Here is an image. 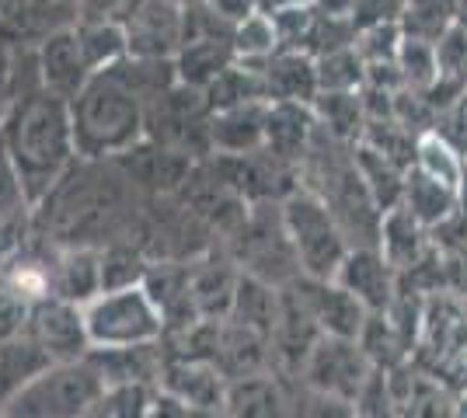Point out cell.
Masks as SVG:
<instances>
[{"label": "cell", "mask_w": 467, "mask_h": 418, "mask_svg": "<svg viewBox=\"0 0 467 418\" xmlns=\"http://www.w3.org/2000/svg\"><path fill=\"white\" fill-rule=\"evenodd\" d=\"M143 206L116 160H78L32 209V227L57 248H105L112 240H137Z\"/></svg>", "instance_id": "6da1fadb"}, {"label": "cell", "mask_w": 467, "mask_h": 418, "mask_svg": "<svg viewBox=\"0 0 467 418\" xmlns=\"http://www.w3.org/2000/svg\"><path fill=\"white\" fill-rule=\"evenodd\" d=\"M0 147L15 164L25 196L36 209L80 160L78 143H74V122H70V101L57 98L49 91H36L28 98L11 101L0 129Z\"/></svg>", "instance_id": "7a4b0ae2"}, {"label": "cell", "mask_w": 467, "mask_h": 418, "mask_svg": "<svg viewBox=\"0 0 467 418\" xmlns=\"http://www.w3.org/2000/svg\"><path fill=\"white\" fill-rule=\"evenodd\" d=\"M80 160H119L147 139V108L112 74H95L70 101Z\"/></svg>", "instance_id": "3957f363"}, {"label": "cell", "mask_w": 467, "mask_h": 418, "mask_svg": "<svg viewBox=\"0 0 467 418\" xmlns=\"http://www.w3.org/2000/svg\"><path fill=\"white\" fill-rule=\"evenodd\" d=\"M105 398V380L91 359L53 362L0 408V418H88Z\"/></svg>", "instance_id": "277c9868"}, {"label": "cell", "mask_w": 467, "mask_h": 418, "mask_svg": "<svg viewBox=\"0 0 467 418\" xmlns=\"http://www.w3.org/2000/svg\"><path fill=\"white\" fill-rule=\"evenodd\" d=\"M279 217L293 244V255L300 261V276L335 279L342 259L349 255V240L342 234L331 209L314 196L311 189H296L279 202Z\"/></svg>", "instance_id": "5b68a950"}, {"label": "cell", "mask_w": 467, "mask_h": 418, "mask_svg": "<svg viewBox=\"0 0 467 418\" xmlns=\"http://www.w3.org/2000/svg\"><path fill=\"white\" fill-rule=\"evenodd\" d=\"M84 324H88L91 352L95 349L154 345L164 339V318L143 286L98 293L91 303H84Z\"/></svg>", "instance_id": "8992f818"}, {"label": "cell", "mask_w": 467, "mask_h": 418, "mask_svg": "<svg viewBox=\"0 0 467 418\" xmlns=\"http://www.w3.org/2000/svg\"><path fill=\"white\" fill-rule=\"evenodd\" d=\"M373 373L377 370H373V362L367 359V352L359 349V342L328 339L325 335V339L314 345V352L307 356L300 377L293 380V383H304V387H311L317 394H328V398L356 404Z\"/></svg>", "instance_id": "52a82bcc"}, {"label": "cell", "mask_w": 467, "mask_h": 418, "mask_svg": "<svg viewBox=\"0 0 467 418\" xmlns=\"http://www.w3.org/2000/svg\"><path fill=\"white\" fill-rule=\"evenodd\" d=\"M25 335L53 362H80L91 356V339L84 324V307L59 297L36 300L25 318Z\"/></svg>", "instance_id": "ba28073f"}, {"label": "cell", "mask_w": 467, "mask_h": 418, "mask_svg": "<svg viewBox=\"0 0 467 418\" xmlns=\"http://www.w3.org/2000/svg\"><path fill=\"white\" fill-rule=\"evenodd\" d=\"M80 0H0V46L36 49L49 36L78 28Z\"/></svg>", "instance_id": "9c48e42d"}, {"label": "cell", "mask_w": 467, "mask_h": 418, "mask_svg": "<svg viewBox=\"0 0 467 418\" xmlns=\"http://www.w3.org/2000/svg\"><path fill=\"white\" fill-rule=\"evenodd\" d=\"M122 28L130 39V56L175 60L185 46V7L175 0H140Z\"/></svg>", "instance_id": "30bf717a"}, {"label": "cell", "mask_w": 467, "mask_h": 418, "mask_svg": "<svg viewBox=\"0 0 467 418\" xmlns=\"http://www.w3.org/2000/svg\"><path fill=\"white\" fill-rule=\"evenodd\" d=\"M296 297L304 300V307L311 311V318L317 321L321 335L328 339H349L359 342L363 328H367V307L356 297H349L335 279H307L300 276L293 282Z\"/></svg>", "instance_id": "8fae6325"}, {"label": "cell", "mask_w": 467, "mask_h": 418, "mask_svg": "<svg viewBox=\"0 0 467 418\" xmlns=\"http://www.w3.org/2000/svg\"><path fill=\"white\" fill-rule=\"evenodd\" d=\"M335 282L349 297L359 300L367 314H384L401 290V276L390 269V261L377 248H349V255L335 272Z\"/></svg>", "instance_id": "7c38bea8"}, {"label": "cell", "mask_w": 467, "mask_h": 418, "mask_svg": "<svg viewBox=\"0 0 467 418\" xmlns=\"http://www.w3.org/2000/svg\"><path fill=\"white\" fill-rule=\"evenodd\" d=\"M192 272V303L202 321H227L234 307V293L241 282V265L231 259L223 244L206 251L202 259L189 261Z\"/></svg>", "instance_id": "4fadbf2b"}, {"label": "cell", "mask_w": 467, "mask_h": 418, "mask_svg": "<svg viewBox=\"0 0 467 418\" xmlns=\"http://www.w3.org/2000/svg\"><path fill=\"white\" fill-rule=\"evenodd\" d=\"M36 63H39L42 91L57 95L63 101H74L84 91V84L91 80V70L84 63L78 42V28H67L59 36H49L36 46Z\"/></svg>", "instance_id": "5bb4252c"}, {"label": "cell", "mask_w": 467, "mask_h": 418, "mask_svg": "<svg viewBox=\"0 0 467 418\" xmlns=\"http://www.w3.org/2000/svg\"><path fill=\"white\" fill-rule=\"evenodd\" d=\"M213 366L227 383L248 377H262V373H275L273 370V345L265 335L248 331L234 321L220 324V339H216V356Z\"/></svg>", "instance_id": "9a60e30c"}, {"label": "cell", "mask_w": 467, "mask_h": 418, "mask_svg": "<svg viewBox=\"0 0 467 418\" xmlns=\"http://www.w3.org/2000/svg\"><path fill=\"white\" fill-rule=\"evenodd\" d=\"M265 116L269 101H252L213 112L210 119V147L220 158H248L265 150Z\"/></svg>", "instance_id": "2e32d148"}, {"label": "cell", "mask_w": 467, "mask_h": 418, "mask_svg": "<svg viewBox=\"0 0 467 418\" xmlns=\"http://www.w3.org/2000/svg\"><path fill=\"white\" fill-rule=\"evenodd\" d=\"M317 137V119H314V105H290V101H269V116H265V150L273 158L286 160L293 168H300L307 150Z\"/></svg>", "instance_id": "e0dca14e"}, {"label": "cell", "mask_w": 467, "mask_h": 418, "mask_svg": "<svg viewBox=\"0 0 467 418\" xmlns=\"http://www.w3.org/2000/svg\"><path fill=\"white\" fill-rule=\"evenodd\" d=\"M98 293H101V248H53L49 297L84 307Z\"/></svg>", "instance_id": "ac0fdd59"}, {"label": "cell", "mask_w": 467, "mask_h": 418, "mask_svg": "<svg viewBox=\"0 0 467 418\" xmlns=\"http://www.w3.org/2000/svg\"><path fill=\"white\" fill-rule=\"evenodd\" d=\"M91 366L98 377L109 387H122V383H147V387H161L164 366H168V352L164 342L154 345H133V349H95L91 352Z\"/></svg>", "instance_id": "d6986e66"}, {"label": "cell", "mask_w": 467, "mask_h": 418, "mask_svg": "<svg viewBox=\"0 0 467 418\" xmlns=\"http://www.w3.org/2000/svg\"><path fill=\"white\" fill-rule=\"evenodd\" d=\"M161 391L168 398L182 401L185 408H223L227 398V380L220 377L213 362H195V359H168Z\"/></svg>", "instance_id": "ffe728a7"}, {"label": "cell", "mask_w": 467, "mask_h": 418, "mask_svg": "<svg viewBox=\"0 0 467 418\" xmlns=\"http://www.w3.org/2000/svg\"><path fill=\"white\" fill-rule=\"evenodd\" d=\"M265 77V98L290 101V105H314L321 87H317V66L311 53L300 49H279L275 56L262 66Z\"/></svg>", "instance_id": "44dd1931"}, {"label": "cell", "mask_w": 467, "mask_h": 418, "mask_svg": "<svg viewBox=\"0 0 467 418\" xmlns=\"http://www.w3.org/2000/svg\"><path fill=\"white\" fill-rule=\"evenodd\" d=\"M290 380L279 373H262L227 383L223 415L227 418H290Z\"/></svg>", "instance_id": "7402d4cb"}, {"label": "cell", "mask_w": 467, "mask_h": 418, "mask_svg": "<svg viewBox=\"0 0 467 418\" xmlns=\"http://www.w3.org/2000/svg\"><path fill=\"white\" fill-rule=\"evenodd\" d=\"M377 251H380V255L390 261V269L401 276V272H409L411 265H419V261L432 251V234H429L419 219L411 217L405 206H398V209L384 213V219H380Z\"/></svg>", "instance_id": "603a6c76"}, {"label": "cell", "mask_w": 467, "mask_h": 418, "mask_svg": "<svg viewBox=\"0 0 467 418\" xmlns=\"http://www.w3.org/2000/svg\"><path fill=\"white\" fill-rule=\"evenodd\" d=\"M279 311H283V290L273 286V282H262V279L241 272V282H237V293H234V307L231 318L234 324L248 328V331H258V335H273L275 321H279Z\"/></svg>", "instance_id": "cb8c5ba5"}, {"label": "cell", "mask_w": 467, "mask_h": 418, "mask_svg": "<svg viewBox=\"0 0 467 418\" xmlns=\"http://www.w3.org/2000/svg\"><path fill=\"white\" fill-rule=\"evenodd\" d=\"M49 366H53V359L46 356L25 331L15 339L0 342V408L18 391H25L39 373H46Z\"/></svg>", "instance_id": "d4e9b609"}, {"label": "cell", "mask_w": 467, "mask_h": 418, "mask_svg": "<svg viewBox=\"0 0 467 418\" xmlns=\"http://www.w3.org/2000/svg\"><path fill=\"white\" fill-rule=\"evenodd\" d=\"M234 63L237 56H234L231 42H185L175 56V77L182 87L206 91Z\"/></svg>", "instance_id": "484cf974"}, {"label": "cell", "mask_w": 467, "mask_h": 418, "mask_svg": "<svg viewBox=\"0 0 467 418\" xmlns=\"http://www.w3.org/2000/svg\"><path fill=\"white\" fill-rule=\"evenodd\" d=\"M352 160H356V171H359V178L367 185L370 199L377 202V209L380 213L398 209L401 199H405V178H409V171H401L388 158H380L367 143H356L352 147Z\"/></svg>", "instance_id": "4316f807"}, {"label": "cell", "mask_w": 467, "mask_h": 418, "mask_svg": "<svg viewBox=\"0 0 467 418\" xmlns=\"http://www.w3.org/2000/svg\"><path fill=\"white\" fill-rule=\"evenodd\" d=\"M314 119H317V129L325 137L342 143V147H356L363 139V129H367V112H363L359 91H349V95H317Z\"/></svg>", "instance_id": "83f0119b"}, {"label": "cell", "mask_w": 467, "mask_h": 418, "mask_svg": "<svg viewBox=\"0 0 467 418\" xmlns=\"http://www.w3.org/2000/svg\"><path fill=\"white\" fill-rule=\"evenodd\" d=\"M401 206L432 234L440 223H447L457 213V189L426 178L422 171L411 168L409 178H405V199H401Z\"/></svg>", "instance_id": "f1b7e54d"}, {"label": "cell", "mask_w": 467, "mask_h": 418, "mask_svg": "<svg viewBox=\"0 0 467 418\" xmlns=\"http://www.w3.org/2000/svg\"><path fill=\"white\" fill-rule=\"evenodd\" d=\"M112 77L143 101V108H150L164 98L178 84L175 77V60H143V56H126L116 70H109Z\"/></svg>", "instance_id": "f546056e"}, {"label": "cell", "mask_w": 467, "mask_h": 418, "mask_svg": "<svg viewBox=\"0 0 467 418\" xmlns=\"http://www.w3.org/2000/svg\"><path fill=\"white\" fill-rule=\"evenodd\" d=\"M78 42L84 63L95 74H109L116 70L119 63L130 56V39H126V28L116 21H80L78 25Z\"/></svg>", "instance_id": "4dcf8cb0"}, {"label": "cell", "mask_w": 467, "mask_h": 418, "mask_svg": "<svg viewBox=\"0 0 467 418\" xmlns=\"http://www.w3.org/2000/svg\"><path fill=\"white\" fill-rule=\"evenodd\" d=\"M202 95H206L210 112H223V108H237V105H252V101H269L265 98L262 66H252V63H234L231 70H223Z\"/></svg>", "instance_id": "1f68e13d"}, {"label": "cell", "mask_w": 467, "mask_h": 418, "mask_svg": "<svg viewBox=\"0 0 467 418\" xmlns=\"http://www.w3.org/2000/svg\"><path fill=\"white\" fill-rule=\"evenodd\" d=\"M150 269L147 251L137 240H112L101 248V293L105 290H126V286H143Z\"/></svg>", "instance_id": "d6a6232c"}, {"label": "cell", "mask_w": 467, "mask_h": 418, "mask_svg": "<svg viewBox=\"0 0 467 418\" xmlns=\"http://www.w3.org/2000/svg\"><path fill=\"white\" fill-rule=\"evenodd\" d=\"M415 171H422L432 181H443L450 189H461L467 160L450 143H443V139L436 137V133H426V137H419V143H415Z\"/></svg>", "instance_id": "836d02e7"}, {"label": "cell", "mask_w": 467, "mask_h": 418, "mask_svg": "<svg viewBox=\"0 0 467 418\" xmlns=\"http://www.w3.org/2000/svg\"><path fill=\"white\" fill-rule=\"evenodd\" d=\"M234 56L237 63H252V66H265L269 56L279 53V39H275L273 18L265 11H254L234 28Z\"/></svg>", "instance_id": "e575fe53"}, {"label": "cell", "mask_w": 467, "mask_h": 418, "mask_svg": "<svg viewBox=\"0 0 467 418\" xmlns=\"http://www.w3.org/2000/svg\"><path fill=\"white\" fill-rule=\"evenodd\" d=\"M314 66H317L321 95H349V91L363 87L367 66L359 60L356 46L352 49H338V53H325V56H314Z\"/></svg>", "instance_id": "d590c367"}, {"label": "cell", "mask_w": 467, "mask_h": 418, "mask_svg": "<svg viewBox=\"0 0 467 418\" xmlns=\"http://www.w3.org/2000/svg\"><path fill=\"white\" fill-rule=\"evenodd\" d=\"M398 70H401V80H405V91H429L440 77L436 46L405 36L401 49H398Z\"/></svg>", "instance_id": "8d00e7d4"}, {"label": "cell", "mask_w": 467, "mask_h": 418, "mask_svg": "<svg viewBox=\"0 0 467 418\" xmlns=\"http://www.w3.org/2000/svg\"><path fill=\"white\" fill-rule=\"evenodd\" d=\"M161 387H147V383H122V387H109L101 408L109 418H150Z\"/></svg>", "instance_id": "74e56055"}, {"label": "cell", "mask_w": 467, "mask_h": 418, "mask_svg": "<svg viewBox=\"0 0 467 418\" xmlns=\"http://www.w3.org/2000/svg\"><path fill=\"white\" fill-rule=\"evenodd\" d=\"M269 18H273L279 49H300V53H307V42H311V32L314 25H317V11H314L311 4L269 11Z\"/></svg>", "instance_id": "f35d334b"}, {"label": "cell", "mask_w": 467, "mask_h": 418, "mask_svg": "<svg viewBox=\"0 0 467 418\" xmlns=\"http://www.w3.org/2000/svg\"><path fill=\"white\" fill-rule=\"evenodd\" d=\"M290 418H356V404L317 394L304 383L290 387Z\"/></svg>", "instance_id": "ab89813d"}, {"label": "cell", "mask_w": 467, "mask_h": 418, "mask_svg": "<svg viewBox=\"0 0 467 418\" xmlns=\"http://www.w3.org/2000/svg\"><path fill=\"white\" fill-rule=\"evenodd\" d=\"M405 42L401 25H380L356 36V53L363 63H398V49Z\"/></svg>", "instance_id": "60d3db41"}, {"label": "cell", "mask_w": 467, "mask_h": 418, "mask_svg": "<svg viewBox=\"0 0 467 418\" xmlns=\"http://www.w3.org/2000/svg\"><path fill=\"white\" fill-rule=\"evenodd\" d=\"M401 418H453V401L447 398V387L436 380L422 377L415 383L411 398L401 408Z\"/></svg>", "instance_id": "b9f144b4"}, {"label": "cell", "mask_w": 467, "mask_h": 418, "mask_svg": "<svg viewBox=\"0 0 467 418\" xmlns=\"http://www.w3.org/2000/svg\"><path fill=\"white\" fill-rule=\"evenodd\" d=\"M28 217H32V202L25 196V185H21L11 158L0 147V219H28Z\"/></svg>", "instance_id": "7bdbcfd3"}, {"label": "cell", "mask_w": 467, "mask_h": 418, "mask_svg": "<svg viewBox=\"0 0 467 418\" xmlns=\"http://www.w3.org/2000/svg\"><path fill=\"white\" fill-rule=\"evenodd\" d=\"M405 15V0H356L352 7V25H356V36L367 32V28H380V25H401Z\"/></svg>", "instance_id": "ee69618b"}, {"label": "cell", "mask_w": 467, "mask_h": 418, "mask_svg": "<svg viewBox=\"0 0 467 418\" xmlns=\"http://www.w3.org/2000/svg\"><path fill=\"white\" fill-rule=\"evenodd\" d=\"M140 0H80V21H122L133 15V7H137Z\"/></svg>", "instance_id": "f6af8a7d"}, {"label": "cell", "mask_w": 467, "mask_h": 418, "mask_svg": "<svg viewBox=\"0 0 467 418\" xmlns=\"http://www.w3.org/2000/svg\"><path fill=\"white\" fill-rule=\"evenodd\" d=\"M206 4L213 7L216 15H223L227 21H234V25H241L248 15H254V7L248 0H206Z\"/></svg>", "instance_id": "bcb514c9"}, {"label": "cell", "mask_w": 467, "mask_h": 418, "mask_svg": "<svg viewBox=\"0 0 467 418\" xmlns=\"http://www.w3.org/2000/svg\"><path fill=\"white\" fill-rule=\"evenodd\" d=\"M311 7L321 18H352L356 0H311Z\"/></svg>", "instance_id": "7dc6e473"}, {"label": "cell", "mask_w": 467, "mask_h": 418, "mask_svg": "<svg viewBox=\"0 0 467 418\" xmlns=\"http://www.w3.org/2000/svg\"><path fill=\"white\" fill-rule=\"evenodd\" d=\"M7 108H11V91H7V49L0 46V129L7 119Z\"/></svg>", "instance_id": "c3c4849f"}, {"label": "cell", "mask_w": 467, "mask_h": 418, "mask_svg": "<svg viewBox=\"0 0 467 418\" xmlns=\"http://www.w3.org/2000/svg\"><path fill=\"white\" fill-rule=\"evenodd\" d=\"M300 4H311V0H265V7H262V11L269 15V11H283V7H300Z\"/></svg>", "instance_id": "681fc988"}, {"label": "cell", "mask_w": 467, "mask_h": 418, "mask_svg": "<svg viewBox=\"0 0 467 418\" xmlns=\"http://www.w3.org/2000/svg\"><path fill=\"white\" fill-rule=\"evenodd\" d=\"M453 418H467V391L453 398Z\"/></svg>", "instance_id": "f907efd6"}, {"label": "cell", "mask_w": 467, "mask_h": 418, "mask_svg": "<svg viewBox=\"0 0 467 418\" xmlns=\"http://www.w3.org/2000/svg\"><path fill=\"white\" fill-rule=\"evenodd\" d=\"M175 4H182V7H185V4H189V0H175Z\"/></svg>", "instance_id": "816d5d0a"}]
</instances>
